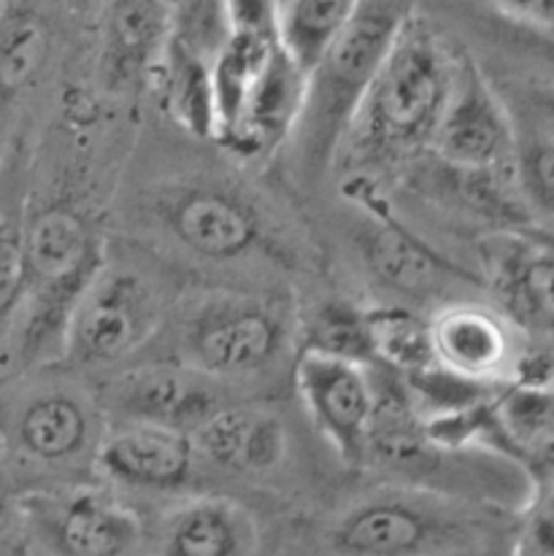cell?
Returning <instances> with one entry per match:
<instances>
[{
	"label": "cell",
	"instance_id": "1",
	"mask_svg": "<svg viewBox=\"0 0 554 556\" xmlns=\"http://www.w3.org/2000/svg\"><path fill=\"white\" fill-rule=\"evenodd\" d=\"M454 58L428 20L406 11L341 141L347 168L381 174L430 149Z\"/></svg>",
	"mask_w": 554,
	"mask_h": 556
},
{
	"label": "cell",
	"instance_id": "2",
	"mask_svg": "<svg viewBox=\"0 0 554 556\" xmlns=\"http://www.w3.org/2000/svg\"><path fill=\"white\" fill-rule=\"evenodd\" d=\"M403 16L406 5L398 0H363L347 30L309 71L306 98L290 136L298 149V170L306 181L323 179L338 160L349 122Z\"/></svg>",
	"mask_w": 554,
	"mask_h": 556
},
{
	"label": "cell",
	"instance_id": "3",
	"mask_svg": "<svg viewBox=\"0 0 554 556\" xmlns=\"http://www.w3.org/2000/svg\"><path fill=\"white\" fill-rule=\"evenodd\" d=\"M30 316L25 357L38 359L65 349V330L81 292L103 270V247L96 225L71 205L41 208L20 236Z\"/></svg>",
	"mask_w": 554,
	"mask_h": 556
},
{
	"label": "cell",
	"instance_id": "4",
	"mask_svg": "<svg viewBox=\"0 0 554 556\" xmlns=\"http://www.w3.org/2000/svg\"><path fill=\"white\" fill-rule=\"evenodd\" d=\"M430 149L454 168L514 174L512 114L468 54L454 58L452 87Z\"/></svg>",
	"mask_w": 554,
	"mask_h": 556
},
{
	"label": "cell",
	"instance_id": "5",
	"mask_svg": "<svg viewBox=\"0 0 554 556\" xmlns=\"http://www.w3.org/2000/svg\"><path fill=\"white\" fill-rule=\"evenodd\" d=\"M158 330V303L133 274L103 270L81 292L65 330V354L81 365H114L130 357Z\"/></svg>",
	"mask_w": 554,
	"mask_h": 556
},
{
	"label": "cell",
	"instance_id": "6",
	"mask_svg": "<svg viewBox=\"0 0 554 556\" xmlns=\"http://www.w3.org/2000/svg\"><path fill=\"white\" fill-rule=\"evenodd\" d=\"M468 527L423 497L385 494L363 503L341 519L332 535L338 554L412 556L468 552Z\"/></svg>",
	"mask_w": 554,
	"mask_h": 556
},
{
	"label": "cell",
	"instance_id": "7",
	"mask_svg": "<svg viewBox=\"0 0 554 556\" xmlns=\"http://www.w3.org/2000/svg\"><path fill=\"white\" fill-rule=\"evenodd\" d=\"M295 387L312 421L336 448L343 465H365L368 421L374 410L368 365L301 349L295 363Z\"/></svg>",
	"mask_w": 554,
	"mask_h": 556
},
{
	"label": "cell",
	"instance_id": "8",
	"mask_svg": "<svg viewBox=\"0 0 554 556\" xmlns=\"http://www.w3.org/2000/svg\"><path fill=\"white\" fill-rule=\"evenodd\" d=\"M285 325L268 305L236 300L203 311L187 332L192 368L214 378H243L268 368L281 352Z\"/></svg>",
	"mask_w": 554,
	"mask_h": 556
},
{
	"label": "cell",
	"instance_id": "9",
	"mask_svg": "<svg viewBox=\"0 0 554 556\" xmlns=\"http://www.w3.org/2000/svg\"><path fill=\"white\" fill-rule=\"evenodd\" d=\"M484 287L495 292L506 308V319L517 330L530 336L550 338L554 303V260L550 236H530V232H501L487 238Z\"/></svg>",
	"mask_w": 554,
	"mask_h": 556
},
{
	"label": "cell",
	"instance_id": "10",
	"mask_svg": "<svg viewBox=\"0 0 554 556\" xmlns=\"http://www.w3.org/2000/svg\"><path fill=\"white\" fill-rule=\"evenodd\" d=\"M168 0H106L98 49V81L109 94L136 90L154 74L171 41Z\"/></svg>",
	"mask_w": 554,
	"mask_h": 556
},
{
	"label": "cell",
	"instance_id": "11",
	"mask_svg": "<svg viewBox=\"0 0 554 556\" xmlns=\"http://www.w3.org/2000/svg\"><path fill=\"white\" fill-rule=\"evenodd\" d=\"M436 363L481 383H501L519 359L517 327L476 303H449L430 319Z\"/></svg>",
	"mask_w": 554,
	"mask_h": 556
},
{
	"label": "cell",
	"instance_id": "12",
	"mask_svg": "<svg viewBox=\"0 0 554 556\" xmlns=\"http://www.w3.org/2000/svg\"><path fill=\"white\" fill-rule=\"evenodd\" d=\"M176 241L206 260H236L252 252L263 236L257 211L219 187H187L163 203Z\"/></svg>",
	"mask_w": 554,
	"mask_h": 556
},
{
	"label": "cell",
	"instance_id": "13",
	"mask_svg": "<svg viewBox=\"0 0 554 556\" xmlns=\"http://www.w3.org/2000/svg\"><path fill=\"white\" fill-rule=\"evenodd\" d=\"M306 71L279 41L254 76L236 127L219 143L247 160L276 152L295 130L306 98Z\"/></svg>",
	"mask_w": 554,
	"mask_h": 556
},
{
	"label": "cell",
	"instance_id": "14",
	"mask_svg": "<svg viewBox=\"0 0 554 556\" xmlns=\"http://www.w3.org/2000/svg\"><path fill=\"white\" fill-rule=\"evenodd\" d=\"M374 216L376 225L365 238L363 252L381 283L417 300L441 298L457 287H484L479 276L443 257L385 208H374Z\"/></svg>",
	"mask_w": 554,
	"mask_h": 556
},
{
	"label": "cell",
	"instance_id": "15",
	"mask_svg": "<svg viewBox=\"0 0 554 556\" xmlns=\"http://www.w3.org/2000/svg\"><path fill=\"white\" fill-rule=\"evenodd\" d=\"M98 463L114 481L127 486L176 489L190 478L196 452L190 432L136 419L103 441Z\"/></svg>",
	"mask_w": 554,
	"mask_h": 556
},
{
	"label": "cell",
	"instance_id": "16",
	"mask_svg": "<svg viewBox=\"0 0 554 556\" xmlns=\"http://www.w3.org/2000/svg\"><path fill=\"white\" fill-rule=\"evenodd\" d=\"M492 446L503 448L530 470V478L552 472L554 397L552 383L508 381L490 400Z\"/></svg>",
	"mask_w": 554,
	"mask_h": 556
},
{
	"label": "cell",
	"instance_id": "17",
	"mask_svg": "<svg viewBox=\"0 0 554 556\" xmlns=\"http://www.w3.org/2000/svg\"><path fill=\"white\" fill-rule=\"evenodd\" d=\"M54 546L74 556L130 554L141 541V521L103 494L76 492L52 521Z\"/></svg>",
	"mask_w": 554,
	"mask_h": 556
},
{
	"label": "cell",
	"instance_id": "18",
	"mask_svg": "<svg viewBox=\"0 0 554 556\" xmlns=\"http://www.w3.org/2000/svg\"><path fill=\"white\" fill-rule=\"evenodd\" d=\"M52 54V27L27 3H0V127Z\"/></svg>",
	"mask_w": 554,
	"mask_h": 556
},
{
	"label": "cell",
	"instance_id": "19",
	"mask_svg": "<svg viewBox=\"0 0 554 556\" xmlns=\"http://www.w3.org/2000/svg\"><path fill=\"white\" fill-rule=\"evenodd\" d=\"M119 403L133 419L160 421V425L179 427L185 432L201 425L212 410L222 405L217 394L201 387L192 376L165 368L143 370L133 376L122 387Z\"/></svg>",
	"mask_w": 554,
	"mask_h": 556
},
{
	"label": "cell",
	"instance_id": "20",
	"mask_svg": "<svg viewBox=\"0 0 554 556\" xmlns=\"http://www.w3.org/2000/svg\"><path fill=\"white\" fill-rule=\"evenodd\" d=\"M257 546L254 525L230 500H198L171 519L165 552L174 556H238Z\"/></svg>",
	"mask_w": 554,
	"mask_h": 556
},
{
	"label": "cell",
	"instance_id": "21",
	"mask_svg": "<svg viewBox=\"0 0 554 556\" xmlns=\"http://www.w3.org/2000/svg\"><path fill=\"white\" fill-rule=\"evenodd\" d=\"M22 448L41 463H68L90 441V414L68 392H49L33 400L16 425Z\"/></svg>",
	"mask_w": 554,
	"mask_h": 556
},
{
	"label": "cell",
	"instance_id": "22",
	"mask_svg": "<svg viewBox=\"0 0 554 556\" xmlns=\"http://www.w3.org/2000/svg\"><path fill=\"white\" fill-rule=\"evenodd\" d=\"M171 116L196 138H214L212 68L181 38L171 36L158 68Z\"/></svg>",
	"mask_w": 554,
	"mask_h": 556
},
{
	"label": "cell",
	"instance_id": "23",
	"mask_svg": "<svg viewBox=\"0 0 554 556\" xmlns=\"http://www.w3.org/2000/svg\"><path fill=\"white\" fill-rule=\"evenodd\" d=\"M363 0H279L281 47L312 71L357 14Z\"/></svg>",
	"mask_w": 554,
	"mask_h": 556
},
{
	"label": "cell",
	"instance_id": "24",
	"mask_svg": "<svg viewBox=\"0 0 554 556\" xmlns=\"http://www.w3.org/2000/svg\"><path fill=\"white\" fill-rule=\"evenodd\" d=\"M514 176L519 192L528 203L530 214L546 225L552 216L554 181V130L550 100H533V111L528 109L522 125H514Z\"/></svg>",
	"mask_w": 554,
	"mask_h": 556
},
{
	"label": "cell",
	"instance_id": "25",
	"mask_svg": "<svg viewBox=\"0 0 554 556\" xmlns=\"http://www.w3.org/2000/svg\"><path fill=\"white\" fill-rule=\"evenodd\" d=\"M368 316L374 363L387 365L401 376L425 370L436 363L430 321L406 308H374Z\"/></svg>",
	"mask_w": 554,
	"mask_h": 556
},
{
	"label": "cell",
	"instance_id": "26",
	"mask_svg": "<svg viewBox=\"0 0 554 556\" xmlns=\"http://www.w3.org/2000/svg\"><path fill=\"white\" fill-rule=\"evenodd\" d=\"M303 332H306L303 349L309 352L349 359L357 365L374 363V343H370L365 311L347 303H325L314 311Z\"/></svg>",
	"mask_w": 554,
	"mask_h": 556
},
{
	"label": "cell",
	"instance_id": "27",
	"mask_svg": "<svg viewBox=\"0 0 554 556\" xmlns=\"http://www.w3.org/2000/svg\"><path fill=\"white\" fill-rule=\"evenodd\" d=\"M252 419L254 414H249V410L219 405L201 425L190 430L196 457L209 459V463L217 467H227V470H243Z\"/></svg>",
	"mask_w": 554,
	"mask_h": 556
},
{
	"label": "cell",
	"instance_id": "28",
	"mask_svg": "<svg viewBox=\"0 0 554 556\" xmlns=\"http://www.w3.org/2000/svg\"><path fill=\"white\" fill-rule=\"evenodd\" d=\"M552 472L533 476V500L525 510L514 535V554L552 556L554 554V514H552Z\"/></svg>",
	"mask_w": 554,
	"mask_h": 556
},
{
	"label": "cell",
	"instance_id": "29",
	"mask_svg": "<svg viewBox=\"0 0 554 556\" xmlns=\"http://www.w3.org/2000/svg\"><path fill=\"white\" fill-rule=\"evenodd\" d=\"M285 427H281V421L276 416L254 414L243 470L260 472L279 465L281 457H285Z\"/></svg>",
	"mask_w": 554,
	"mask_h": 556
},
{
	"label": "cell",
	"instance_id": "30",
	"mask_svg": "<svg viewBox=\"0 0 554 556\" xmlns=\"http://www.w3.org/2000/svg\"><path fill=\"white\" fill-rule=\"evenodd\" d=\"M25 292V265H22L20 238L0 232V319L22 303Z\"/></svg>",
	"mask_w": 554,
	"mask_h": 556
},
{
	"label": "cell",
	"instance_id": "31",
	"mask_svg": "<svg viewBox=\"0 0 554 556\" xmlns=\"http://www.w3.org/2000/svg\"><path fill=\"white\" fill-rule=\"evenodd\" d=\"M495 11L514 20L517 25L550 36L554 22V0H487Z\"/></svg>",
	"mask_w": 554,
	"mask_h": 556
},
{
	"label": "cell",
	"instance_id": "32",
	"mask_svg": "<svg viewBox=\"0 0 554 556\" xmlns=\"http://www.w3.org/2000/svg\"><path fill=\"white\" fill-rule=\"evenodd\" d=\"M14 521H16V500L0 486V535H5V532L11 530Z\"/></svg>",
	"mask_w": 554,
	"mask_h": 556
}]
</instances>
